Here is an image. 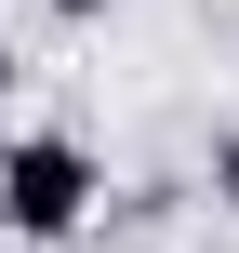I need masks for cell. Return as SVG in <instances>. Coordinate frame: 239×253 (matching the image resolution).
Here are the masks:
<instances>
[{
  "label": "cell",
  "mask_w": 239,
  "mask_h": 253,
  "mask_svg": "<svg viewBox=\"0 0 239 253\" xmlns=\"http://www.w3.org/2000/svg\"><path fill=\"white\" fill-rule=\"evenodd\" d=\"M213 200H226V213H239V133H226V147H213Z\"/></svg>",
  "instance_id": "cell-2"
},
{
  "label": "cell",
  "mask_w": 239,
  "mask_h": 253,
  "mask_svg": "<svg viewBox=\"0 0 239 253\" xmlns=\"http://www.w3.org/2000/svg\"><path fill=\"white\" fill-rule=\"evenodd\" d=\"M0 93H13V53H0Z\"/></svg>",
  "instance_id": "cell-4"
},
{
  "label": "cell",
  "mask_w": 239,
  "mask_h": 253,
  "mask_svg": "<svg viewBox=\"0 0 239 253\" xmlns=\"http://www.w3.org/2000/svg\"><path fill=\"white\" fill-rule=\"evenodd\" d=\"M53 13H67V27H93V13H120V0H53Z\"/></svg>",
  "instance_id": "cell-3"
},
{
  "label": "cell",
  "mask_w": 239,
  "mask_h": 253,
  "mask_svg": "<svg viewBox=\"0 0 239 253\" xmlns=\"http://www.w3.org/2000/svg\"><path fill=\"white\" fill-rule=\"evenodd\" d=\"M93 200H106V173H93V147L80 133H13L0 147V240H80L93 227Z\"/></svg>",
  "instance_id": "cell-1"
}]
</instances>
